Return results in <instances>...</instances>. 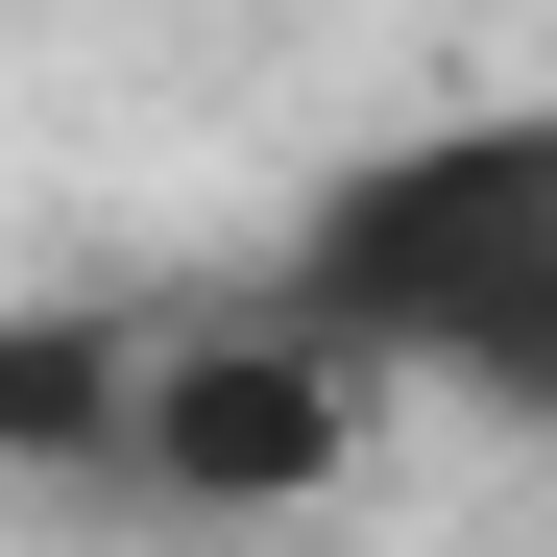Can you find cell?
Segmentation results:
<instances>
[{
    "instance_id": "obj_1",
    "label": "cell",
    "mask_w": 557,
    "mask_h": 557,
    "mask_svg": "<svg viewBox=\"0 0 557 557\" xmlns=\"http://www.w3.org/2000/svg\"><path fill=\"white\" fill-rule=\"evenodd\" d=\"M292 315L363 388H460V412H557V98H460L412 146H363L315 195Z\"/></svg>"
},
{
    "instance_id": "obj_2",
    "label": "cell",
    "mask_w": 557,
    "mask_h": 557,
    "mask_svg": "<svg viewBox=\"0 0 557 557\" xmlns=\"http://www.w3.org/2000/svg\"><path fill=\"white\" fill-rule=\"evenodd\" d=\"M122 485H170V509H315L339 460H363V363L267 292V315H146L122 339Z\"/></svg>"
}]
</instances>
